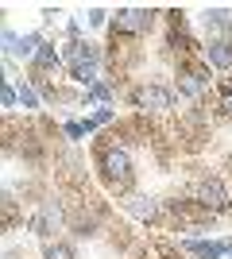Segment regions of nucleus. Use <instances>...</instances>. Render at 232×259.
<instances>
[{
	"mask_svg": "<svg viewBox=\"0 0 232 259\" xmlns=\"http://www.w3.org/2000/svg\"><path fill=\"white\" fill-rule=\"evenodd\" d=\"M151 16L155 12L147 8H120L116 12V20H112V35H140L151 27Z\"/></svg>",
	"mask_w": 232,
	"mask_h": 259,
	"instance_id": "nucleus-3",
	"label": "nucleus"
},
{
	"mask_svg": "<svg viewBox=\"0 0 232 259\" xmlns=\"http://www.w3.org/2000/svg\"><path fill=\"white\" fill-rule=\"evenodd\" d=\"M128 213L140 217V221H155V217L163 213V209L155 205V201H147V197H132V201H128Z\"/></svg>",
	"mask_w": 232,
	"mask_h": 259,
	"instance_id": "nucleus-7",
	"label": "nucleus"
},
{
	"mask_svg": "<svg viewBox=\"0 0 232 259\" xmlns=\"http://www.w3.org/2000/svg\"><path fill=\"white\" fill-rule=\"evenodd\" d=\"M66 136H70V140H81V136H85V124L70 120V124H66Z\"/></svg>",
	"mask_w": 232,
	"mask_h": 259,
	"instance_id": "nucleus-16",
	"label": "nucleus"
},
{
	"mask_svg": "<svg viewBox=\"0 0 232 259\" xmlns=\"http://www.w3.org/2000/svg\"><path fill=\"white\" fill-rule=\"evenodd\" d=\"M35 66H39V70H58V66H62V58H58L55 47H43V51L35 54Z\"/></svg>",
	"mask_w": 232,
	"mask_h": 259,
	"instance_id": "nucleus-8",
	"label": "nucleus"
},
{
	"mask_svg": "<svg viewBox=\"0 0 232 259\" xmlns=\"http://www.w3.org/2000/svg\"><path fill=\"white\" fill-rule=\"evenodd\" d=\"M4 228H16V201H12V194H4Z\"/></svg>",
	"mask_w": 232,
	"mask_h": 259,
	"instance_id": "nucleus-12",
	"label": "nucleus"
},
{
	"mask_svg": "<svg viewBox=\"0 0 232 259\" xmlns=\"http://www.w3.org/2000/svg\"><path fill=\"white\" fill-rule=\"evenodd\" d=\"M224 244H228V255H232V240H224Z\"/></svg>",
	"mask_w": 232,
	"mask_h": 259,
	"instance_id": "nucleus-17",
	"label": "nucleus"
},
{
	"mask_svg": "<svg viewBox=\"0 0 232 259\" xmlns=\"http://www.w3.org/2000/svg\"><path fill=\"white\" fill-rule=\"evenodd\" d=\"M132 105L144 108V112H166V108L174 105V97H170V89H163V85H140L132 93Z\"/></svg>",
	"mask_w": 232,
	"mask_h": 259,
	"instance_id": "nucleus-4",
	"label": "nucleus"
},
{
	"mask_svg": "<svg viewBox=\"0 0 232 259\" xmlns=\"http://www.w3.org/2000/svg\"><path fill=\"white\" fill-rule=\"evenodd\" d=\"M20 105L23 108H39V93L31 85H20Z\"/></svg>",
	"mask_w": 232,
	"mask_h": 259,
	"instance_id": "nucleus-11",
	"label": "nucleus"
},
{
	"mask_svg": "<svg viewBox=\"0 0 232 259\" xmlns=\"http://www.w3.org/2000/svg\"><path fill=\"white\" fill-rule=\"evenodd\" d=\"M190 194H194V201H201V205L209 209V213H224V209L232 205V201H228V190H224V182L217 178V174H205V178H198Z\"/></svg>",
	"mask_w": 232,
	"mask_h": 259,
	"instance_id": "nucleus-2",
	"label": "nucleus"
},
{
	"mask_svg": "<svg viewBox=\"0 0 232 259\" xmlns=\"http://www.w3.org/2000/svg\"><path fill=\"white\" fill-rule=\"evenodd\" d=\"M109 97H112V89L105 85V81H97V85L89 89V101H109Z\"/></svg>",
	"mask_w": 232,
	"mask_h": 259,
	"instance_id": "nucleus-13",
	"label": "nucleus"
},
{
	"mask_svg": "<svg viewBox=\"0 0 232 259\" xmlns=\"http://www.w3.org/2000/svg\"><path fill=\"white\" fill-rule=\"evenodd\" d=\"M205 62L217 66V70H232V43H205Z\"/></svg>",
	"mask_w": 232,
	"mask_h": 259,
	"instance_id": "nucleus-6",
	"label": "nucleus"
},
{
	"mask_svg": "<svg viewBox=\"0 0 232 259\" xmlns=\"http://www.w3.org/2000/svg\"><path fill=\"white\" fill-rule=\"evenodd\" d=\"M221 108H224V112H232V81H224V85H221Z\"/></svg>",
	"mask_w": 232,
	"mask_h": 259,
	"instance_id": "nucleus-15",
	"label": "nucleus"
},
{
	"mask_svg": "<svg viewBox=\"0 0 232 259\" xmlns=\"http://www.w3.org/2000/svg\"><path fill=\"white\" fill-rule=\"evenodd\" d=\"M0 101H4V108H16V101H20V89L4 85V93H0Z\"/></svg>",
	"mask_w": 232,
	"mask_h": 259,
	"instance_id": "nucleus-14",
	"label": "nucleus"
},
{
	"mask_svg": "<svg viewBox=\"0 0 232 259\" xmlns=\"http://www.w3.org/2000/svg\"><path fill=\"white\" fill-rule=\"evenodd\" d=\"M97 162H101V178L112 194L132 190V159H128L124 147H97Z\"/></svg>",
	"mask_w": 232,
	"mask_h": 259,
	"instance_id": "nucleus-1",
	"label": "nucleus"
},
{
	"mask_svg": "<svg viewBox=\"0 0 232 259\" xmlns=\"http://www.w3.org/2000/svg\"><path fill=\"white\" fill-rule=\"evenodd\" d=\"M47 259H74V248H66V244H47Z\"/></svg>",
	"mask_w": 232,
	"mask_h": 259,
	"instance_id": "nucleus-10",
	"label": "nucleus"
},
{
	"mask_svg": "<svg viewBox=\"0 0 232 259\" xmlns=\"http://www.w3.org/2000/svg\"><path fill=\"white\" fill-rule=\"evenodd\" d=\"M182 248L198 259H221L228 255V244H217V240H182Z\"/></svg>",
	"mask_w": 232,
	"mask_h": 259,
	"instance_id": "nucleus-5",
	"label": "nucleus"
},
{
	"mask_svg": "<svg viewBox=\"0 0 232 259\" xmlns=\"http://www.w3.org/2000/svg\"><path fill=\"white\" fill-rule=\"evenodd\" d=\"M190 74H194V81H201V85H209V81H213V70L205 62H194V66H190Z\"/></svg>",
	"mask_w": 232,
	"mask_h": 259,
	"instance_id": "nucleus-9",
	"label": "nucleus"
}]
</instances>
